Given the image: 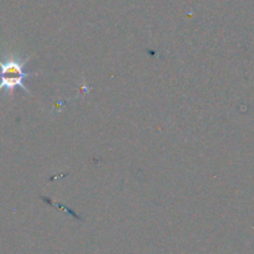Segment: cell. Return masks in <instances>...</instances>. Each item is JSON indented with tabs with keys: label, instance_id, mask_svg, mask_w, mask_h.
I'll return each instance as SVG.
<instances>
[{
	"label": "cell",
	"instance_id": "obj_1",
	"mask_svg": "<svg viewBox=\"0 0 254 254\" xmlns=\"http://www.w3.org/2000/svg\"><path fill=\"white\" fill-rule=\"evenodd\" d=\"M30 57L25 60L17 59L15 56H7L5 60H0V92L12 96L15 89L20 88L30 94L29 88L25 84L27 77L32 73L26 72V64Z\"/></svg>",
	"mask_w": 254,
	"mask_h": 254
}]
</instances>
